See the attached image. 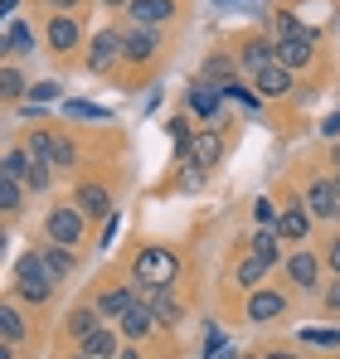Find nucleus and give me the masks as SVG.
Wrapping results in <instances>:
<instances>
[{"label":"nucleus","mask_w":340,"mask_h":359,"mask_svg":"<svg viewBox=\"0 0 340 359\" xmlns=\"http://www.w3.org/2000/svg\"><path fill=\"white\" fill-rule=\"evenodd\" d=\"M273 49H277V63L282 68H306V63L316 59V34L311 29H296V34H282Z\"/></svg>","instance_id":"5"},{"label":"nucleus","mask_w":340,"mask_h":359,"mask_svg":"<svg viewBox=\"0 0 340 359\" xmlns=\"http://www.w3.org/2000/svg\"><path fill=\"white\" fill-rule=\"evenodd\" d=\"M98 325H103V316H98V306H78V311L68 316V335H73V340H83V335H93Z\"/></svg>","instance_id":"27"},{"label":"nucleus","mask_w":340,"mask_h":359,"mask_svg":"<svg viewBox=\"0 0 340 359\" xmlns=\"http://www.w3.org/2000/svg\"><path fill=\"white\" fill-rule=\"evenodd\" d=\"M54 287L58 282L44 272V257H39V252H25V257L15 262V292L30 301V306H44V301L54 297Z\"/></svg>","instance_id":"1"},{"label":"nucleus","mask_w":340,"mask_h":359,"mask_svg":"<svg viewBox=\"0 0 340 359\" xmlns=\"http://www.w3.org/2000/svg\"><path fill=\"white\" fill-rule=\"evenodd\" d=\"M73 359H88V355H83V350H78V355H73Z\"/></svg>","instance_id":"57"},{"label":"nucleus","mask_w":340,"mask_h":359,"mask_svg":"<svg viewBox=\"0 0 340 359\" xmlns=\"http://www.w3.org/2000/svg\"><path fill=\"white\" fill-rule=\"evenodd\" d=\"M219 102H224V93L219 88H190V112L195 117H219Z\"/></svg>","instance_id":"22"},{"label":"nucleus","mask_w":340,"mask_h":359,"mask_svg":"<svg viewBox=\"0 0 340 359\" xmlns=\"http://www.w3.org/2000/svg\"><path fill=\"white\" fill-rule=\"evenodd\" d=\"M263 272H268V262H258V257L248 252V257H243V262L233 267V282H238L243 292H258V282H263Z\"/></svg>","instance_id":"26"},{"label":"nucleus","mask_w":340,"mask_h":359,"mask_svg":"<svg viewBox=\"0 0 340 359\" xmlns=\"http://www.w3.org/2000/svg\"><path fill=\"white\" fill-rule=\"evenodd\" d=\"M253 214H258V224H263V229H273V224H277V204H273V199H258V204H253Z\"/></svg>","instance_id":"39"},{"label":"nucleus","mask_w":340,"mask_h":359,"mask_svg":"<svg viewBox=\"0 0 340 359\" xmlns=\"http://www.w3.org/2000/svg\"><path fill=\"white\" fill-rule=\"evenodd\" d=\"M25 335H30L25 316H20V311H15L10 301H0V340H5V345H20Z\"/></svg>","instance_id":"21"},{"label":"nucleus","mask_w":340,"mask_h":359,"mask_svg":"<svg viewBox=\"0 0 340 359\" xmlns=\"http://www.w3.org/2000/svg\"><path fill=\"white\" fill-rule=\"evenodd\" d=\"M78 345H83V355H88V359H117V335L107 330V325H98V330L83 335Z\"/></svg>","instance_id":"20"},{"label":"nucleus","mask_w":340,"mask_h":359,"mask_svg":"<svg viewBox=\"0 0 340 359\" xmlns=\"http://www.w3.org/2000/svg\"><path fill=\"white\" fill-rule=\"evenodd\" d=\"M73 209H78L83 219H112V194H107V184H78Z\"/></svg>","instance_id":"8"},{"label":"nucleus","mask_w":340,"mask_h":359,"mask_svg":"<svg viewBox=\"0 0 340 359\" xmlns=\"http://www.w3.org/2000/svg\"><path fill=\"white\" fill-rule=\"evenodd\" d=\"M253 93H258V97H287V93H292V68H282V63L258 68V73H253Z\"/></svg>","instance_id":"13"},{"label":"nucleus","mask_w":340,"mask_h":359,"mask_svg":"<svg viewBox=\"0 0 340 359\" xmlns=\"http://www.w3.org/2000/svg\"><path fill=\"white\" fill-rule=\"evenodd\" d=\"M126 15H131V25L156 29V25L175 20V0H131V5H126Z\"/></svg>","instance_id":"12"},{"label":"nucleus","mask_w":340,"mask_h":359,"mask_svg":"<svg viewBox=\"0 0 340 359\" xmlns=\"http://www.w3.org/2000/svg\"><path fill=\"white\" fill-rule=\"evenodd\" d=\"M68 117H93V121H107L112 117V112H107V107H93V102H68Z\"/></svg>","instance_id":"38"},{"label":"nucleus","mask_w":340,"mask_h":359,"mask_svg":"<svg viewBox=\"0 0 340 359\" xmlns=\"http://www.w3.org/2000/svg\"><path fill=\"white\" fill-rule=\"evenodd\" d=\"M5 54H10V39H0V59H5Z\"/></svg>","instance_id":"53"},{"label":"nucleus","mask_w":340,"mask_h":359,"mask_svg":"<svg viewBox=\"0 0 340 359\" xmlns=\"http://www.w3.org/2000/svg\"><path fill=\"white\" fill-rule=\"evenodd\" d=\"M136 301L156 316V325H175L180 320V301L170 297V287H156V282H136Z\"/></svg>","instance_id":"4"},{"label":"nucleus","mask_w":340,"mask_h":359,"mask_svg":"<svg viewBox=\"0 0 340 359\" xmlns=\"http://www.w3.org/2000/svg\"><path fill=\"white\" fill-rule=\"evenodd\" d=\"M151 330H156V316H151L141 301H131V306L117 316V335H122V340H131V345H136V340H146Z\"/></svg>","instance_id":"9"},{"label":"nucleus","mask_w":340,"mask_h":359,"mask_svg":"<svg viewBox=\"0 0 340 359\" xmlns=\"http://www.w3.org/2000/svg\"><path fill=\"white\" fill-rule=\"evenodd\" d=\"M25 175H30V151H25V146L5 151V156H0V180H15V184H25Z\"/></svg>","instance_id":"24"},{"label":"nucleus","mask_w":340,"mask_h":359,"mask_svg":"<svg viewBox=\"0 0 340 359\" xmlns=\"http://www.w3.org/2000/svg\"><path fill=\"white\" fill-rule=\"evenodd\" d=\"M117 359H141V355H136V350H131V345H126V350H117Z\"/></svg>","instance_id":"48"},{"label":"nucleus","mask_w":340,"mask_h":359,"mask_svg":"<svg viewBox=\"0 0 340 359\" xmlns=\"http://www.w3.org/2000/svg\"><path fill=\"white\" fill-rule=\"evenodd\" d=\"M49 165H54V170H73V165H78V146H73V136H54V156H49Z\"/></svg>","instance_id":"30"},{"label":"nucleus","mask_w":340,"mask_h":359,"mask_svg":"<svg viewBox=\"0 0 340 359\" xmlns=\"http://www.w3.org/2000/svg\"><path fill=\"white\" fill-rule=\"evenodd\" d=\"M238 63L248 68V73H258V68H268V63H277V49L268 44V39H253V44H243V54Z\"/></svg>","instance_id":"23"},{"label":"nucleus","mask_w":340,"mask_h":359,"mask_svg":"<svg viewBox=\"0 0 340 359\" xmlns=\"http://www.w3.org/2000/svg\"><path fill=\"white\" fill-rule=\"evenodd\" d=\"M131 272H136V282H156V287H170V282L180 277V257H175L170 248H141Z\"/></svg>","instance_id":"2"},{"label":"nucleus","mask_w":340,"mask_h":359,"mask_svg":"<svg viewBox=\"0 0 340 359\" xmlns=\"http://www.w3.org/2000/svg\"><path fill=\"white\" fill-rule=\"evenodd\" d=\"M263 359H296V355H287V350H273V355H263Z\"/></svg>","instance_id":"50"},{"label":"nucleus","mask_w":340,"mask_h":359,"mask_svg":"<svg viewBox=\"0 0 340 359\" xmlns=\"http://www.w3.org/2000/svg\"><path fill=\"white\" fill-rule=\"evenodd\" d=\"M248 252H253L258 262H268V267H273V262L282 257V238H277V229H258V233L248 238Z\"/></svg>","instance_id":"18"},{"label":"nucleus","mask_w":340,"mask_h":359,"mask_svg":"<svg viewBox=\"0 0 340 359\" xmlns=\"http://www.w3.org/2000/svg\"><path fill=\"white\" fill-rule=\"evenodd\" d=\"M326 267L340 272V238H331V248H326Z\"/></svg>","instance_id":"42"},{"label":"nucleus","mask_w":340,"mask_h":359,"mask_svg":"<svg viewBox=\"0 0 340 359\" xmlns=\"http://www.w3.org/2000/svg\"><path fill=\"white\" fill-rule=\"evenodd\" d=\"M83 229H88V219H83L73 204H54L49 219H44V233H49V243H58V248H78V243H83Z\"/></svg>","instance_id":"3"},{"label":"nucleus","mask_w":340,"mask_h":359,"mask_svg":"<svg viewBox=\"0 0 340 359\" xmlns=\"http://www.w3.org/2000/svg\"><path fill=\"white\" fill-rule=\"evenodd\" d=\"M219 93H224V97H233V102H243V107H248V112H258V102H263V97H258V93H253V88H243V83H238V78H233V83H224V88H219Z\"/></svg>","instance_id":"32"},{"label":"nucleus","mask_w":340,"mask_h":359,"mask_svg":"<svg viewBox=\"0 0 340 359\" xmlns=\"http://www.w3.org/2000/svg\"><path fill=\"white\" fill-rule=\"evenodd\" d=\"M326 306H331V311H340V282H331V287H326Z\"/></svg>","instance_id":"44"},{"label":"nucleus","mask_w":340,"mask_h":359,"mask_svg":"<svg viewBox=\"0 0 340 359\" xmlns=\"http://www.w3.org/2000/svg\"><path fill=\"white\" fill-rule=\"evenodd\" d=\"M214 359H238V350H214Z\"/></svg>","instance_id":"49"},{"label":"nucleus","mask_w":340,"mask_h":359,"mask_svg":"<svg viewBox=\"0 0 340 359\" xmlns=\"http://www.w3.org/2000/svg\"><path fill=\"white\" fill-rule=\"evenodd\" d=\"M311 345H340V330H306Z\"/></svg>","instance_id":"40"},{"label":"nucleus","mask_w":340,"mask_h":359,"mask_svg":"<svg viewBox=\"0 0 340 359\" xmlns=\"http://www.w3.org/2000/svg\"><path fill=\"white\" fill-rule=\"evenodd\" d=\"M25 93H30L25 73H20V68H0V102H20Z\"/></svg>","instance_id":"28"},{"label":"nucleus","mask_w":340,"mask_h":359,"mask_svg":"<svg viewBox=\"0 0 340 359\" xmlns=\"http://www.w3.org/2000/svg\"><path fill=\"white\" fill-rule=\"evenodd\" d=\"M25 151H30V161H34V165H49V156H54V131H44V126H39V131L25 141Z\"/></svg>","instance_id":"29"},{"label":"nucleus","mask_w":340,"mask_h":359,"mask_svg":"<svg viewBox=\"0 0 340 359\" xmlns=\"http://www.w3.org/2000/svg\"><path fill=\"white\" fill-rule=\"evenodd\" d=\"M117 229H122V219H117V214H112V219H107V233H103V243H98V248H112V238H117Z\"/></svg>","instance_id":"43"},{"label":"nucleus","mask_w":340,"mask_h":359,"mask_svg":"<svg viewBox=\"0 0 340 359\" xmlns=\"http://www.w3.org/2000/svg\"><path fill=\"white\" fill-rule=\"evenodd\" d=\"M15 10H20V0H0V20H5V15H15Z\"/></svg>","instance_id":"47"},{"label":"nucleus","mask_w":340,"mask_h":359,"mask_svg":"<svg viewBox=\"0 0 340 359\" xmlns=\"http://www.w3.org/2000/svg\"><path fill=\"white\" fill-rule=\"evenodd\" d=\"M316 277H321L316 252H292V257H287V282H292L296 292H316Z\"/></svg>","instance_id":"14"},{"label":"nucleus","mask_w":340,"mask_h":359,"mask_svg":"<svg viewBox=\"0 0 340 359\" xmlns=\"http://www.w3.org/2000/svg\"><path fill=\"white\" fill-rule=\"evenodd\" d=\"M336 189H340V151H336Z\"/></svg>","instance_id":"54"},{"label":"nucleus","mask_w":340,"mask_h":359,"mask_svg":"<svg viewBox=\"0 0 340 359\" xmlns=\"http://www.w3.org/2000/svg\"><path fill=\"white\" fill-rule=\"evenodd\" d=\"M0 359H15V350H10V345H5V340H0Z\"/></svg>","instance_id":"52"},{"label":"nucleus","mask_w":340,"mask_h":359,"mask_svg":"<svg viewBox=\"0 0 340 359\" xmlns=\"http://www.w3.org/2000/svg\"><path fill=\"white\" fill-rule=\"evenodd\" d=\"M58 93H63V83H54V78H44V83H34V88H30V97H34V102H58Z\"/></svg>","instance_id":"37"},{"label":"nucleus","mask_w":340,"mask_h":359,"mask_svg":"<svg viewBox=\"0 0 340 359\" xmlns=\"http://www.w3.org/2000/svg\"><path fill=\"white\" fill-rule=\"evenodd\" d=\"M117 59H122V29H98L88 49V73H107Z\"/></svg>","instance_id":"7"},{"label":"nucleus","mask_w":340,"mask_h":359,"mask_svg":"<svg viewBox=\"0 0 340 359\" xmlns=\"http://www.w3.org/2000/svg\"><path fill=\"white\" fill-rule=\"evenodd\" d=\"M214 350H224V335L209 325V335H204V355H214Z\"/></svg>","instance_id":"41"},{"label":"nucleus","mask_w":340,"mask_h":359,"mask_svg":"<svg viewBox=\"0 0 340 359\" xmlns=\"http://www.w3.org/2000/svg\"><path fill=\"white\" fill-rule=\"evenodd\" d=\"M277 316H287V292H268V287L248 292V320L268 325V320H277Z\"/></svg>","instance_id":"11"},{"label":"nucleus","mask_w":340,"mask_h":359,"mask_svg":"<svg viewBox=\"0 0 340 359\" xmlns=\"http://www.w3.org/2000/svg\"><path fill=\"white\" fill-rule=\"evenodd\" d=\"M78 39H83V29H78L73 15H49V49L54 54H73Z\"/></svg>","instance_id":"15"},{"label":"nucleus","mask_w":340,"mask_h":359,"mask_svg":"<svg viewBox=\"0 0 340 359\" xmlns=\"http://www.w3.org/2000/svg\"><path fill=\"white\" fill-rule=\"evenodd\" d=\"M214 5H238V0H214ZM243 5H248V0H243Z\"/></svg>","instance_id":"55"},{"label":"nucleus","mask_w":340,"mask_h":359,"mask_svg":"<svg viewBox=\"0 0 340 359\" xmlns=\"http://www.w3.org/2000/svg\"><path fill=\"white\" fill-rule=\"evenodd\" d=\"M103 5H112V10H126V5H131V0H103Z\"/></svg>","instance_id":"51"},{"label":"nucleus","mask_w":340,"mask_h":359,"mask_svg":"<svg viewBox=\"0 0 340 359\" xmlns=\"http://www.w3.org/2000/svg\"><path fill=\"white\" fill-rule=\"evenodd\" d=\"M44 5H49V10H54V15H68V10H73V5H78V0H44Z\"/></svg>","instance_id":"45"},{"label":"nucleus","mask_w":340,"mask_h":359,"mask_svg":"<svg viewBox=\"0 0 340 359\" xmlns=\"http://www.w3.org/2000/svg\"><path fill=\"white\" fill-rule=\"evenodd\" d=\"M277 238H287V243H301L306 233H311V214H306V204H287L282 214H277Z\"/></svg>","instance_id":"16"},{"label":"nucleus","mask_w":340,"mask_h":359,"mask_svg":"<svg viewBox=\"0 0 340 359\" xmlns=\"http://www.w3.org/2000/svg\"><path fill=\"white\" fill-rule=\"evenodd\" d=\"M219 156H224V141H219L214 131H200V136L190 141V156H185V165H200V170H209V165H219Z\"/></svg>","instance_id":"17"},{"label":"nucleus","mask_w":340,"mask_h":359,"mask_svg":"<svg viewBox=\"0 0 340 359\" xmlns=\"http://www.w3.org/2000/svg\"><path fill=\"white\" fill-rule=\"evenodd\" d=\"M156 29H141V25H131L126 34H122V59L126 63H151L156 59Z\"/></svg>","instance_id":"10"},{"label":"nucleus","mask_w":340,"mask_h":359,"mask_svg":"<svg viewBox=\"0 0 340 359\" xmlns=\"http://www.w3.org/2000/svg\"><path fill=\"white\" fill-rule=\"evenodd\" d=\"M204 78H209L214 88H224V83H233V63L228 59H204Z\"/></svg>","instance_id":"34"},{"label":"nucleus","mask_w":340,"mask_h":359,"mask_svg":"<svg viewBox=\"0 0 340 359\" xmlns=\"http://www.w3.org/2000/svg\"><path fill=\"white\" fill-rule=\"evenodd\" d=\"M321 131H326V136H340V112H336V117H331V121H326Z\"/></svg>","instance_id":"46"},{"label":"nucleus","mask_w":340,"mask_h":359,"mask_svg":"<svg viewBox=\"0 0 340 359\" xmlns=\"http://www.w3.org/2000/svg\"><path fill=\"white\" fill-rule=\"evenodd\" d=\"M39 257H44V272H49L54 282L73 277V248H58V243H49V248H39Z\"/></svg>","instance_id":"19"},{"label":"nucleus","mask_w":340,"mask_h":359,"mask_svg":"<svg viewBox=\"0 0 340 359\" xmlns=\"http://www.w3.org/2000/svg\"><path fill=\"white\" fill-rule=\"evenodd\" d=\"M0 248H5V229H0Z\"/></svg>","instance_id":"56"},{"label":"nucleus","mask_w":340,"mask_h":359,"mask_svg":"<svg viewBox=\"0 0 340 359\" xmlns=\"http://www.w3.org/2000/svg\"><path fill=\"white\" fill-rule=\"evenodd\" d=\"M49 184H54V165H34V161H30V175H25V189H39V194H44Z\"/></svg>","instance_id":"35"},{"label":"nucleus","mask_w":340,"mask_h":359,"mask_svg":"<svg viewBox=\"0 0 340 359\" xmlns=\"http://www.w3.org/2000/svg\"><path fill=\"white\" fill-rule=\"evenodd\" d=\"M306 214H311V219H340L336 180H311V184H306Z\"/></svg>","instance_id":"6"},{"label":"nucleus","mask_w":340,"mask_h":359,"mask_svg":"<svg viewBox=\"0 0 340 359\" xmlns=\"http://www.w3.org/2000/svg\"><path fill=\"white\" fill-rule=\"evenodd\" d=\"M5 39H10V49H20V54H30V49H34V34H30V25H25V20H15Z\"/></svg>","instance_id":"36"},{"label":"nucleus","mask_w":340,"mask_h":359,"mask_svg":"<svg viewBox=\"0 0 340 359\" xmlns=\"http://www.w3.org/2000/svg\"><path fill=\"white\" fill-rule=\"evenodd\" d=\"M131 301H136V282H126V287H112L107 297L98 301V316H112V320H117V316H122Z\"/></svg>","instance_id":"25"},{"label":"nucleus","mask_w":340,"mask_h":359,"mask_svg":"<svg viewBox=\"0 0 340 359\" xmlns=\"http://www.w3.org/2000/svg\"><path fill=\"white\" fill-rule=\"evenodd\" d=\"M170 141H175V156H180V165H185V156H190V141H195V136H190V121L185 117H170Z\"/></svg>","instance_id":"31"},{"label":"nucleus","mask_w":340,"mask_h":359,"mask_svg":"<svg viewBox=\"0 0 340 359\" xmlns=\"http://www.w3.org/2000/svg\"><path fill=\"white\" fill-rule=\"evenodd\" d=\"M20 199H25V184L0 180V214H15V209H20Z\"/></svg>","instance_id":"33"}]
</instances>
